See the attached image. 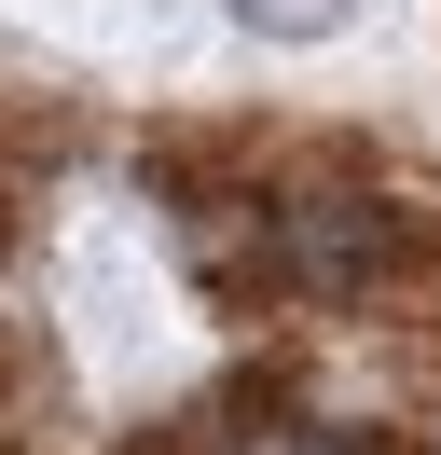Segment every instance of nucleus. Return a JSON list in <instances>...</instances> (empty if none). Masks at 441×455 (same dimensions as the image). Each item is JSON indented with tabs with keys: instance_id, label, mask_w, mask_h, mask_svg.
<instances>
[{
	"instance_id": "2",
	"label": "nucleus",
	"mask_w": 441,
	"mask_h": 455,
	"mask_svg": "<svg viewBox=\"0 0 441 455\" xmlns=\"http://www.w3.org/2000/svg\"><path fill=\"white\" fill-rule=\"evenodd\" d=\"M358 0H235V28H262V42H331Z\"/></svg>"
},
{
	"instance_id": "3",
	"label": "nucleus",
	"mask_w": 441,
	"mask_h": 455,
	"mask_svg": "<svg viewBox=\"0 0 441 455\" xmlns=\"http://www.w3.org/2000/svg\"><path fill=\"white\" fill-rule=\"evenodd\" d=\"M262 455H331V442H262Z\"/></svg>"
},
{
	"instance_id": "1",
	"label": "nucleus",
	"mask_w": 441,
	"mask_h": 455,
	"mask_svg": "<svg viewBox=\"0 0 441 455\" xmlns=\"http://www.w3.org/2000/svg\"><path fill=\"white\" fill-rule=\"evenodd\" d=\"M276 249H290V290H373L386 262H400V221H386L373 194H290L276 207Z\"/></svg>"
}]
</instances>
